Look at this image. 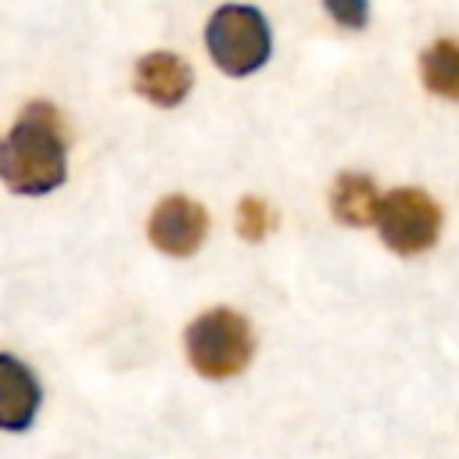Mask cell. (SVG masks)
Returning <instances> with one entry per match:
<instances>
[{
    "label": "cell",
    "instance_id": "cell-1",
    "mask_svg": "<svg viewBox=\"0 0 459 459\" xmlns=\"http://www.w3.org/2000/svg\"><path fill=\"white\" fill-rule=\"evenodd\" d=\"M68 176V140L61 115L47 100H32L0 140V183L11 194L43 197Z\"/></svg>",
    "mask_w": 459,
    "mask_h": 459
},
{
    "label": "cell",
    "instance_id": "cell-2",
    "mask_svg": "<svg viewBox=\"0 0 459 459\" xmlns=\"http://www.w3.org/2000/svg\"><path fill=\"white\" fill-rule=\"evenodd\" d=\"M255 351L251 326L233 308H212L186 326V359L208 380H230L247 369Z\"/></svg>",
    "mask_w": 459,
    "mask_h": 459
},
{
    "label": "cell",
    "instance_id": "cell-3",
    "mask_svg": "<svg viewBox=\"0 0 459 459\" xmlns=\"http://www.w3.org/2000/svg\"><path fill=\"white\" fill-rule=\"evenodd\" d=\"M204 43L212 61L226 72V75H251L269 61L273 50V32L269 22L258 7L247 4H222L204 29Z\"/></svg>",
    "mask_w": 459,
    "mask_h": 459
},
{
    "label": "cell",
    "instance_id": "cell-4",
    "mask_svg": "<svg viewBox=\"0 0 459 459\" xmlns=\"http://www.w3.org/2000/svg\"><path fill=\"white\" fill-rule=\"evenodd\" d=\"M377 230L384 244L398 255H423L437 244L441 233V208L420 186H398L380 197Z\"/></svg>",
    "mask_w": 459,
    "mask_h": 459
},
{
    "label": "cell",
    "instance_id": "cell-5",
    "mask_svg": "<svg viewBox=\"0 0 459 459\" xmlns=\"http://www.w3.org/2000/svg\"><path fill=\"white\" fill-rule=\"evenodd\" d=\"M147 237L151 244L161 251V255H172V258H186L194 255L204 237H208V212L183 197V194H172L165 197L154 212H151V222H147Z\"/></svg>",
    "mask_w": 459,
    "mask_h": 459
},
{
    "label": "cell",
    "instance_id": "cell-6",
    "mask_svg": "<svg viewBox=\"0 0 459 459\" xmlns=\"http://www.w3.org/2000/svg\"><path fill=\"white\" fill-rule=\"evenodd\" d=\"M133 86L154 108H176V104L186 100V93L194 86V72H190V65L179 54L154 50V54H147V57L136 61Z\"/></svg>",
    "mask_w": 459,
    "mask_h": 459
},
{
    "label": "cell",
    "instance_id": "cell-7",
    "mask_svg": "<svg viewBox=\"0 0 459 459\" xmlns=\"http://www.w3.org/2000/svg\"><path fill=\"white\" fill-rule=\"evenodd\" d=\"M39 402H43V387L36 373L14 355H0V430L11 434L29 430L39 412Z\"/></svg>",
    "mask_w": 459,
    "mask_h": 459
},
{
    "label": "cell",
    "instance_id": "cell-8",
    "mask_svg": "<svg viewBox=\"0 0 459 459\" xmlns=\"http://www.w3.org/2000/svg\"><path fill=\"white\" fill-rule=\"evenodd\" d=\"M330 208H333V215L344 226H369V222H377L380 197H377L373 179L362 176V172H341L333 179V190H330Z\"/></svg>",
    "mask_w": 459,
    "mask_h": 459
},
{
    "label": "cell",
    "instance_id": "cell-9",
    "mask_svg": "<svg viewBox=\"0 0 459 459\" xmlns=\"http://www.w3.org/2000/svg\"><path fill=\"white\" fill-rule=\"evenodd\" d=\"M420 75L434 97L459 100V39H434L420 57Z\"/></svg>",
    "mask_w": 459,
    "mask_h": 459
},
{
    "label": "cell",
    "instance_id": "cell-10",
    "mask_svg": "<svg viewBox=\"0 0 459 459\" xmlns=\"http://www.w3.org/2000/svg\"><path fill=\"white\" fill-rule=\"evenodd\" d=\"M237 230H240V237L251 240V244L265 240V233L273 230V212H269V204L258 201V197H244L240 208H237Z\"/></svg>",
    "mask_w": 459,
    "mask_h": 459
},
{
    "label": "cell",
    "instance_id": "cell-11",
    "mask_svg": "<svg viewBox=\"0 0 459 459\" xmlns=\"http://www.w3.org/2000/svg\"><path fill=\"white\" fill-rule=\"evenodd\" d=\"M323 11L344 29H366L369 22V0H323Z\"/></svg>",
    "mask_w": 459,
    "mask_h": 459
}]
</instances>
